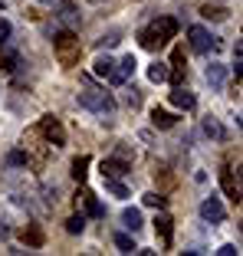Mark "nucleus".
Masks as SVG:
<instances>
[{"label": "nucleus", "instance_id": "obj_18", "mask_svg": "<svg viewBox=\"0 0 243 256\" xmlns=\"http://www.w3.org/2000/svg\"><path fill=\"white\" fill-rule=\"evenodd\" d=\"M174 115H171V112H164V108H154V112H152V125L154 128H171V125H174Z\"/></svg>", "mask_w": 243, "mask_h": 256}, {"label": "nucleus", "instance_id": "obj_7", "mask_svg": "<svg viewBox=\"0 0 243 256\" xmlns=\"http://www.w3.org/2000/svg\"><path fill=\"white\" fill-rule=\"evenodd\" d=\"M188 40H190V50H194V53H210V33H207L200 23L188 30Z\"/></svg>", "mask_w": 243, "mask_h": 256}, {"label": "nucleus", "instance_id": "obj_15", "mask_svg": "<svg viewBox=\"0 0 243 256\" xmlns=\"http://www.w3.org/2000/svg\"><path fill=\"white\" fill-rule=\"evenodd\" d=\"M20 240L26 243V246H43V240H46V236H43V230H40L36 224H30L26 230H20Z\"/></svg>", "mask_w": 243, "mask_h": 256}, {"label": "nucleus", "instance_id": "obj_33", "mask_svg": "<svg viewBox=\"0 0 243 256\" xmlns=\"http://www.w3.org/2000/svg\"><path fill=\"white\" fill-rule=\"evenodd\" d=\"M217 253H220V256H234V253H236V246H234V243H227V246H220Z\"/></svg>", "mask_w": 243, "mask_h": 256}, {"label": "nucleus", "instance_id": "obj_3", "mask_svg": "<svg viewBox=\"0 0 243 256\" xmlns=\"http://www.w3.org/2000/svg\"><path fill=\"white\" fill-rule=\"evenodd\" d=\"M79 106L89 108V112H99V115H112L115 112V102L106 89H86L79 92Z\"/></svg>", "mask_w": 243, "mask_h": 256}, {"label": "nucleus", "instance_id": "obj_12", "mask_svg": "<svg viewBox=\"0 0 243 256\" xmlns=\"http://www.w3.org/2000/svg\"><path fill=\"white\" fill-rule=\"evenodd\" d=\"M122 174H128V164L118 158H106L102 161V178H122Z\"/></svg>", "mask_w": 243, "mask_h": 256}, {"label": "nucleus", "instance_id": "obj_26", "mask_svg": "<svg viewBox=\"0 0 243 256\" xmlns=\"http://www.w3.org/2000/svg\"><path fill=\"white\" fill-rule=\"evenodd\" d=\"M200 16H207V20H227V10H224V7H210V4H207V7H200Z\"/></svg>", "mask_w": 243, "mask_h": 256}, {"label": "nucleus", "instance_id": "obj_11", "mask_svg": "<svg viewBox=\"0 0 243 256\" xmlns=\"http://www.w3.org/2000/svg\"><path fill=\"white\" fill-rule=\"evenodd\" d=\"M171 106H174V108H184V112H190V108L198 106V102H194V96H190V92H184L181 86H174V92H171Z\"/></svg>", "mask_w": 243, "mask_h": 256}, {"label": "nucleus", "instance_id": "obj_1", "mask_svg": "<svg viewBox=\"0 0 243 256\" xmlns=\"http://www.w3.org/2000/svg\"><path fill=\"white\" fill-rule=\"evenodd\" d=\"M174 36H178V20L174 16H158V20H152L138 33V43H142V50L154 53V50H161L168 40H174Z\"/></svg>", "mask_w": 243, "mask_h": 256}, {"label": "nucleus", "instance_id": "obj_27", "mask_svg": "<svg viewBox=\"0 0 243 256\" xmlns=\"http://www.w3.org/2000/svg\"><path fill=\"white\" fill-rule=\"evenodd\" d=\"M115 246H118L122 250V253H135V243H132V236H125V234H118V236H115Z\"/></svg>", "mask_w": 243, "mask_h": 256}, {"label": "nucleus", "instance_id": "obj_28", "mask_svg": "<svg viewBox=\"0 0 243 256\" xmlns=\"http://www.w3.org/2000/svg\"><path fill=\"white\" fill-rule=\"evenodd\" d=\"M10 164H16V168H23V164H30V154L26 151H10Z\"/></svg>", "mask_w": 243, "mask_h": 256}, {"label": "nucleus", "instance_id": "obj_19", "mask_svg": "<svg viewBox=\"0 0 243 256\" xmlns=\"http://www.w3.org/2000/svg\"><path fill=\"white\" fill-rule=\"evenodd\" d=\"M56 7H60V16L69 23V26H79V14H76V7H69V4H60V0H53Z\"/></svg>", "mask_w": 243, "mask_h": 256}, {"label": "nucleus", "instance_id": "obj_10", "mask_svg": "<svg viewBox=\"0 0 243 256\" xmlns=\"http://www.w3.org/2000/svg\"><path fill=\"white\" fill-rule=\"evenodd\" d=\"M220 184H224V190H227L230 200L240 204V181L234 178V171H230V168H224V171H220Z\"/></svg>", "mask_w": 243, "mask_h": 256}, {"label": "nucleus", "instance_id": "obj_5", "mask_svg": "<svg viewBox=\"0 0 243 256\" xmlns=\"http://www.w3.org/2000/svg\"><path fill=\"white\" fill-rule=\"evenodd\" d=\"M135 66H138L135 56H125L122 62H115V66H112V72H108V82H112V86H125L132 76H135Z\"/></svg>", "mask_w": 243, "mask_h": 256}, {"label": "nucleus", "instance_id": "obj_17", "mask_svg": "<svg viewBox=\"0 0 243 256\" xmlns=\"http://www.w3.org/2000/svg\"><path fill=\"white\" fill-rule=\"evenodd\" d=\"M122 224L128 226L132 234H135V230H142V210H135V207H125V210H122Z\"/></svg>", "mask_w": 243, "mask_h": 256}, {"label": "nucleus", "instance_id": "obj_30", "mask_svg": "<svg viewBox=\"0 0 243 256\" xmlns=\"http://www.w3.org/2000/svg\"><path fill=\"white\" fill-rule=\"evenodd\" d=\"M122 40H118V33H108V36H102L99 40V46H118Z\"/></svg>", "mask_w": 243, "mask_h": 256}, {"label": "nucleus", "instance_id": "obj_23", "mask_svg": "<svg viewBox=\"0 0 243 256\" xmlns=\"http://www.w3.org/2000/svg\"><path fill=\"white\" fill-rule=\"evenodd\" d=\"M86 168H89V158H86V154H82V158H76V161H72V178H76L79 184H82V181H86V174H89Z\"/></svg>", "mask_w": 243, "mask_h": 256}, {"label": "nucleus", "instance_id": "obj_31", "mask_svg": "<svg viewBox=\"0 0 243 256\" xmlns=\"http://www.w3.org/2000/svg\"><path fill=\"white\" fill-rule=\"evenodd\" d=\"M115 158L125 161V164H132V151H128V148H118V151H115Z\"/></svg>", "mask_w": 243, "mask_h": 256}, {"label": "nucleus", "instance_id": "obj_9", "mask_svg": "<svg viewBox=\"0 0 243 256\" xmlns=\"http://www.w3.org/2000/svg\"><path fill=\"white\" fill-rule=\"evenodd\" d=\"M79 204H82V210L89 214V217H106V207L99 204V197L92 194V190H82V194H79Z\"/></svg>", "mask_w": 243, "mask_h": 256}, {"label": "nucleus", "instance_id": "obj_22", "mask_svg": "<svg viewBox=\"0 0 243 256\" xmlns=\"http://www.w3.org/2000/svg\"><path fill=\"white\" fill-rule=\"evenodd\" d=\"M112 66H115V62H112V56H99L92 69H96V76H102V79H108V72H112Z\"/></svg>", "mask_w": 243, "mask_h": 256}, {"label": "nucleus", "instance_id": "obj_24", "mask_svg": "<svg viewBox=\"0 0 243 256\" xmlns=\"http://www.w3.org/2000/svg\"><path fill=\"white\" fill-rule=\"evenodd\" d=\"M66 230L69 234H82L86 230V214H72V217L66 220Z\"/></svg>", "mask_w": 243, "mask_h": 256}, {"label": "nucleus", "instance_id": "obj_16", "mask_svg": "<svg viewBox=\"0 0 243 256\" xmlns=\"http://www.w3.org/2000/svg\"><path fill=\"white\" fill-rule=\"evenodd\" d=\"M224 79H227V69H224L220 62H210V66H207V82H210V89H220Z\"/></svg>", "mask_w": 243, "mask_h": 256}, {"label": "nucleus", "instance_id": "obj_2", "mask_svg": "<svg viewBox=\"0 0 243 256\" xmlns=\"http://www.w3.org/2000/svg\"><path fill=\"white\" fill-rule=\"evenodd\" d=\"M53 53H56V60H60V66H66V69L76 66L79 56H82V46H79L76 33H72V30L56 33V36H53Z\"/></svg>", "mask_w": 243, "mask_h": 256}, {"label": "nucleus", "instance_id": "obj_14", "mask_svg": "<svg viewBox=\"0 0 243 256\" xmlns=\"http://www.w3.org/2000/svg\"><path fill=\"white\" fill-rule=\"evenodd\" d=\"M0 66L7 69V72H14V69L20 66V56H16L14 50H10V46H7V40L0 43Z\"/></svg>", "mask_w": 243, "mask_h": 256}, {"label": "nucleus", "instance_id": "obj_21", "mask_svg": "<svg viewBox=\"0 0 243 256\" xmlns=\"http://www.w3.org/2000/svg\"><path fill=\"white\" fill-rule=\"evenodd\" d=\"M148 79H152V82H164V79H168V62H152Z\"/></svg>", "mask_w": 243, "mask_h": 256}, {"label": "nucleus", "instance_id": "obj_6", "mask_svg": "<svg viewBox=\"0 0 243 256\" xmlns=\"http://www.w3.org/2000/svg\"><path fill=\"white\" fill-rule=\"evenodd\" d=\"M200 217H204L207 224H224V220H227V210H224L220 197H207V200L200 204Z\"/></svg>", "mask_w": 243, "mask_h": 256}, {"label": "nucleus", "instance_id": "obj_32", "mask_svg": "<svg viewBox=\"0 0 243 256\" xmlns=\"http://www.w3.org/2000/svg\"><path fill=\"white\" fill-rule=\"evenodd\" d=\"M7 36H10V23L4 20V16H0V43H4V40H7Z\"/></svg>", "mask_w": 243, "mask_h": 256}, {"label": "nucleus", "instance_id": "obj_20", "mask_svg": "<svg viewBox=\"0 0 243 256\" xmlns=\"http://www.w3.org/2000/svg\"><path fill=\"white\" fill-rule=\"evenodd\" d=\"M142 200H144V207H154V210H161V207H164V200H168V197L161 194V190H148V194H144Z\"/></svg>", "mask_w": 243, "mask_h": 256}, {"label": "nucleus", "instance_id": "obj_8", "mask_svg": "<svg viewBox=\"0 0 243 256\" xmlns=\"http://www.w3.org/2000/svg\"><path fill=\"white\" fill-rule=\"evenodd\" d=\"M154 230H158V236H161V246H171V240H174V220L168 217L164 210L154 217Z\"/></svg>", "mask_w": 243, "mask_h": 256}, {"label": "nucleus", "instance_id": "obj_34", "mask_svg": "<svg viewBox=\"0 0 243 256\" xmlns=\"http://www.w3.org/2000/svg\"><path fill=\"white\" fill-rule=\"evenodd\" d=\"M10 234V230H7V226H4V224H0V240H4V236H7Z\"/></svg>", "mask_w": 243, "mask_h": 256}, {"label": "nucleus", "instance_id": "obj_29", "mask_svg": "<svg viewBox=\"0 0 243 256\" xmlns=\"http://www.w3.org/2000/svg\"><path fill=\"white\" fill-rule=\"evenodd\" d=\"M125 102H128L132 108H138V106H142V96H138V89H128V92H125Z\"/></svg>", "mask_w": 243, "mask_h": 256}, {"label": "nucleus", "instance_id": "obj_25", "mask_svg": "<svg viewBox=\"0 0 243 256\" xmlns=\"http://www.w3.org/2000/svg\"><path fill=\"white\" fill-rule=\"evenodd\" d=\"M106 190L115 197H128V190H125V184L118 181V178H106Z\"/></svg>", "mask_w": 243, "mask_h": 256}, {"label": "nucleus", "instance_id": "obj_4", "mask_svg": "<svg viewBox=\"0 0 243 256\" xmlns=\"http://www.w3.org/2000/svg\"><path fill=\"white\" fill-rule=\"evenodd\" d=\"M40 135L46 138V144H53V148H62V144H66V128H62L60 118H53V115H46V118L40 122Z\"/></svg>", "mask_w": 243, "mask_h": 256}, {"label": "nucleus", "instance_id": "obj_13", "mask_svg": "<svg viewBox=\"0 0 243 256\" xmlns=\"http://www.w3.org/2000/svg\"><path fill=\"white\" fill-rule=\"evenodd\" d=\"M204 135L214 138V142H227V132H224V125L214 118V115H207V118H204Z\"/></svg>", "mask_w": 243, "mask_h": 256}]
</instances>
